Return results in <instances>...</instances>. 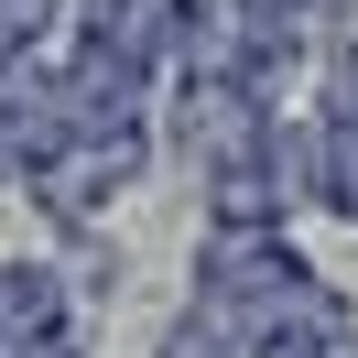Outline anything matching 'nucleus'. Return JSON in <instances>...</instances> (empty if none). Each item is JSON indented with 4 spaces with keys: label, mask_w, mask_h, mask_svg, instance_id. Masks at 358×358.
Segmentation results:
<instances>
[{
    "label": "nucleus",
    "mask_w": 358,
    "mask_h": 358,
    "mask_svg": "<svg viewBox=\"0 0 358 358\" xmlns=\"http://www.w3.org/2000/svg\"><path fill=\"white\" fill-rule=\"evenodd\" d=\"M250 11H293V0H250Z\"/></svg>",
    "instance_id": "nucleus-2"
},
{
    "label": "nucleus",
    "mask_w": 358,
    "mask_h": 358,
    "mask_svg": "<svg viewBox=\"0 0 358 358\" xmlns=\"http://www.w3.org/2000/svg\"><path fill=\"white\" fill-rule=\"evenodd\" d=\"M304 358H358V336H315V348Z\"/></svg>",
    "instance_id": "nucleus-1"
}]
</instances>
